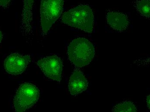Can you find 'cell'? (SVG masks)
<instances>
[{"label":"cell","mask_w":150,"mask_h":112,"mask_svg":"<svg viewBox=\"0 0 150 112\" xmlns=\"http://www.w3.org/2000/svg\"><path fill=\"white\" fill-rule=\"evenodd\" d=\"M62 21L64 24L88 33L93 32L94 16L93 11L88 5L81 4L66 12Z\"/></svg>","instance_id":"6da1fadb"},{"label":"cell","mask_w":150,"mask_h":112,"mask_svg":"<svg viewBox=\"0 0 150 112\" xmlns=\"http://www.w3.org/2000/svg\"><path fill=\"white\" fill-rule=\"evenodd\" d=\"M69 59L75 66L83 67L88 65L95 55V49L92 43L87 39H75L68 47Z\"/></svg>","instance_id":"7a4b0ae2"},{"label":"cell","mask_w":150,"mask_h":112,"mask_svg":"<svg viewBox=\"0 0 150 112\" xmlns=\"http://www.w3.org/2000/svg\"><path fill=\"white\" fill-rule=\"evenodd\" d=\"M39 89L33 84L23 83L17 89L13 99V106L16 112H23L33 107L37 102Z\"/></svg>","instance_id":"3957f363"},{"label":"cell","mask_w":150,"mask_h":112,"mask_svg":"<svg viewBox=\"0 0 150 112\" xmlns=\"http://www.w3.org/2000/svg\"><path fill=\"white\" fill-rule=\"evenodd\" d=\"M64 0H42L40 6L41 27L44 34L60 17L64 8Z\"/></svg>","instance_id":"277c9868"},{"label":"cell","mask_w":150,"mask_h":112,"mask_svg":"<svg viewBox=\"0 0 150 112\" xmlns=\"http://www.w3.org/2000/svg\"><path fill=\"white\" fill-rule=\"evenodd\" d=\"M37 64L48 79L60 82L63 65L60 57L56 55L44 57L37 62Z\"/></svg>","instance_id":"5b68a950"},{"label":"cell","mask_w":150,"mask_h":112,"mask_svg":"<svg viewBox=\"0 0 150 112\" xmlns=\"http://www.w3.org/2000/svg\"><path fill=\"white\" fill-rule=\"evenodd\" d=\"M30 61L29 55L23 56L17 53L12 54L4 61V68L8 73L18 75L25 70Z\"/></svg>","instance_id":"8992f818"},{"label":"cell","mask_w":150,"mask_h":112,"mask_svg":"<svg viewBox=\"0 0 150 112\" xmlns=\"http://www.w3.org/2000/svg\"><path fill=\"white\" fill-rule=\"evenodd\" d=\"M106 20L110 26L118 32L126 30L129 25L127 16L119 12L109 11L106 14Z\"/></svg>","instance_id":"52a82bcc"},{"label":"cell","mask_w":150,"mask_h":112,"mask_svg":"<svg viewBox=\"0 0 150 112\" xmlns=\"http://www.w3.org/2000/svg\"><path fill=\"white\" fill-rule=\"evenodd\" d=\"M88 87V82L84 74L80 71L75 70L70 76L68 89L71 95L80 94L86 91Z\"/></svg>","instance_id":"ba28073f"},{"label":"cell","mask_w":150,"mask_h":112,"mask_svg":"<svg viewBox=\"0 0 150 112\" xmlns=\"http://www.w3.org/2000/svg\"><path fill=\"white\" fill-rule=\"evenodd\" d=\"M133 4L139 14L149 19L150 0H134Z\"/></svg>","instance_id":"9c48e42d"},{"label":"cell","mask_w":150,"mask_h":112,"mask_svg":"<svg viewBox=\"0 0 150 112\" xmlns=\"http://www.w3.org/2000/svg\"><path fill=\"white\" fill-rule=\"evenodd\" d=\"M34 0H24L23 11V13L22 21L24 24H29L31 20L32 10Z\"/></svg>","instance_id":"30bf717a"},{"label":"cell","mask_w":150,"mask_h":112,"mask_svg":"<svg viewBox=\"0 0 150 112\" xmlns=\"http://www.w3.org/2000/svg\"><path fill=\"white\" fill-rule=\"evenodd\" d=\"M113 112H137V109L133 103L130 101H124L115 106L112 109Z\"/></svg>","instance_id":"8fae6325"},{"label":"cell","mask_w":150,"mask_h":112,"mask_svg":"<svg viewBox=\"0 0 150 112\" xmlns=\"http://www.w3.org/2000/svg\"><path fill=\"white\" fill-rule=\"evenodd\" d=\"M11 0H0V6L7 7L9 5Z\"/></svg>","instance_id":"7c38bea8"},{"label":"cell","mask_w":150,"mask_h":112,"mask_svg":"<svg viewBox=\"0 0 150 112\" xmlns=\"http://www.w3.org/2000/svg\"><path fill=\"white\" fill-rule=\"evenodd\" d=\"M146 101H147V106L148 108H149V110H150V95H148L146 98Z\"/></svg>","instance_id":"4fadbf2b"},{"label":"cell","mask_w":150,"mask_h":112,"mask_svg":"<svg viewBox=\"0 0 150 112\" xmlns=\"http://www.w3.org/2000/svg\"><path fill=\"white\" fill-rule=\"evenodd\" d=\"M2 33L1 32V31H0V43H1V42L2 39Z\"/></svg>","instance_id":"5bb4252c"}]
</instances>
